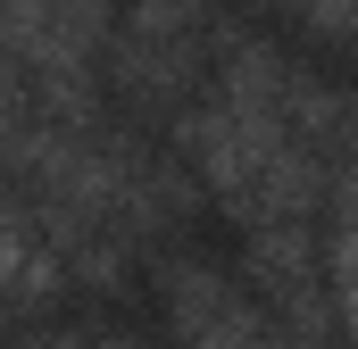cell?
I'll list each match as a JSON object with an SVG mask.
<instances>
[{"instance_id": "1", "label": "cell", "mask_w": 358, "mask_h": 349, "mask_svg": "<svg viewBox=\"0 0 358 349\" xmlns=\"http://www.w3.org/2000/svg\"><path fill=\"white\" fill-rule=\"evenodd\" d=\"M159 299H167V325H176L183 349H292L275 333V316L242 283H225L217 266H200V258L159 266Z\"/></svg>"}, {"instance_id": "2", "label": "cell", "mask_w": 358, "mask_h": 349, "mask_svg": "<svg viewBox=\"0 0 358 349\" xmlns=\"http://www.w3.org/2000/svg\"><path fill=\"white\" fill-rule=\"evenodd\" d=\"M0 42L34 50L42 67H67V34H59V8L50 0H0Z\"/></svg>"}, {"instance_id": "3", "label": "cell", "mask_w": 358, "mask_h": 349, "mask_svg": "<svg viewBox=\"0 0 358 349\" xmlns=\"http://www.w3.org/2000/svg\"><path fill=\"white\" fill-rule=\"evenodd\" d=\"M334 291H342V316L358 325V167L334 191Z\"/></svg>"}, {"instance_id": "4", "label": "cell", "mask_w": 358, "mask_h": 349, "mask_svg": "<svg viewBox=\"0 0 358 349\" xmlns=\"http://www.w3.org/2000/svg\"><path fill=\"white\" fill-rule=\"evenodd\" d=\"M50 349H142V341H117V333H67V341H50Z\"/></svg>"}, {"instance_id": "5", "label": "cell", "mask_w": 358, "mask_h": 349, "mask_svg": "<svg viewBox=\"0 0 358 349\" xmlns=\"http://www.w3.org/2000/svg\"><path fill=\"white\" fill-rule=\"evenodd\" d=\"M0 125H8V67H0Z\"/></svg>"}]
</instances>
